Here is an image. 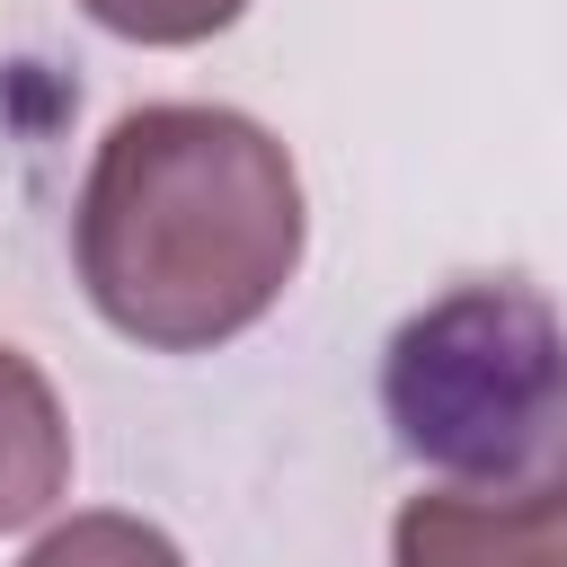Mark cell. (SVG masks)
<instances>
[{
	"label": "cell",
	"instance_id": "obj_1",
	"mask_svg": "<svg viewBox=\"0 0 567 567\" xmlns=\"http://www.w3.org/2000/svg\"><path fill=\"white\" fill-rule=\"evenodd\" d=\"M301 168L239 106H133L106 124L71 248L97 319L151 354H204L257 328L301 275Z\"/></svg>",
	"mask_w": 567,
	"mask_h": 567
},
{
	"label": "cell",
	"instance_id": "obj_2",
	"mask_svg": "<svg viewBox=\"0 0 567 567\" xmlns=\"http://www.w3.org/2000/svg\"><path fill=\"white\" fill-rule=\"evenodd\" d=\"M381 408L452 487L532 478L567 434V328L532 284H461L390 337Z\"/></svg>",
	"mask_w": 567,
	"mask_h": 567
},
{
	"label": "cell",
	"instance_id": "obj_3",
	"mask_svg": "<svg viewBox=\"0 0 567 567\" xmlns=\"http://www.w3.org/2000/svg\"><path fill=\"white\" fill-rule=\"evenodd\" d=\"M390 567H567V434L532 478L425 487L390 514Z\"/></svg>",
	"mask_w": 567,
	"mask_h": 567
},
{
	"label": "cell",
	"instance_id": "obj_4",
	"mask_svg": "<svg viewBox=\"0 0 567 567\" xmlns=\"http://www.w3.org/2000/svg\"><path fill=\"white\" fill-rule=\"evenodd\" d=\"M71 487V425H62V399L53 381L0 346V532H27L62 505Z\"/></svg>",
	"mask_w": 567,
	"mask_h": 567
},
{
	"label": "cell",
	"instance_id": "obj_5",
	"mask_svg": "<svg viewBox=\"0 0 567 567\" xmlns=\"http://www.w3.org/2000/svg\"><path fill=\"white\" fill-rule=\"evenodd\" d=\"M18 567H186V558H177V540H168L159 523H142V514H71V523H53Z\"/></svg>",
	"mask_w": 567,
	"mask_h": 567
},
{
	"label": "cell",
	"instance_id": "obj_6",
	"mask_svg": "<svg viewBox=\"0 0 567 567\" xmlns=\"http://www.w3.org/2000/svg\"><path fill=\"white\" fill-rule=\"evenodd\" d=\"M106 35H133V44H204L221 35L248 0H80Z\"/></svg>",
	"mask_w": 567,
	"mask_h": 567
}]
</instances>
